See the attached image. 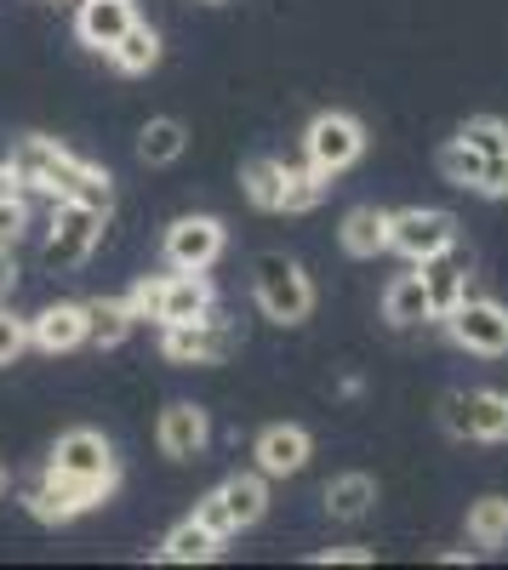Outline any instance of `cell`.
Instances as JSON below:
<instances>
[{
  "mask_svg": "<svg viewBox=\"0 0 508 570\" xmlns=\"http://www.w3.org/2000/svg\"><path fill=\"white\" fill-rule=\"evenodd\" d=\"M12 171L23 177V188H40V195H52V200H80L91 212L115 206L109 171L86 166L80 155H69L63 142H52V137H23L12 149Z\"/></svg>",
  "mask_w": 508,
  "mask_h": 570,
  "instance_id": "1",
  "label": "cell"
},
{
  "mask_svg": "<svg viewBox=\"0 0 508 570\" xmlns=\"http://www.w3.org/2000/svg\"><path fill=\"white\" fill-rule=\"evenodd\" d=\"M252 297H257L263 320H274V325H303L314 314V285H309L303 263H292L286 252H263L257 257Z\"/></svg>",
  "mask_w": 508,
  "mask_h": 570,
  "instance_id": "2",
  "label": "cell"
},
{
  "mask_svg": "<svg viewBox=\"0 0 508 570\" xmlns=\"http://www.w3.org/2000/svg\"><path fill=\"white\" fill-rule=\"evenodd\" d=\"M131 308H137V320L149 314V320H160V325H183V320L212 314L217 297H212V279H206L201 268H172V274H160V279L137 285Z\"/></svg>",
  "mask_w": 508,
  "mask_h": 570,
  "instance_id": "3",
  "label": "cell"
},
{
  "mask_svg": "<svg viewBox=\"0 0 508 570\" xmlns=\"http://www.w3.org/2000/svg\"><path fill=\"white\" fill-rule=\"evenodd\" d=\"M104 217L109 212H91L80 200H52V223H46V246H40V263L52 274H69L80 268L104 240Z\"/></svg>",
  "mask_w": 508,
  "mask_h": 570,
  "instance_id": "4",
  "label": "cell"
},
{
  "mask_svg": "<svg viewBox=\"0 0 508 570\" xmlns=\"http://www.w3.org/2000/svg\"><path fill=\"white\" fill-rule=\"evenodd\" d=\"M235 348H241V331L217 308L201 320H183V325H160V354L172 365H228Z\"/></svg>",
  "mask_w": 508,
  "mask_h": 570,
  "instance_id": "5",
  "label": "cell"
},
{
  "mask_svg": "<svg viewBox=\"0 0 508 570\" xmlns=\"http://www.w3.org/2000/svg\"><path fill=\"white\" fill-rule=\"evenodd\" d=\"M365 155V126L343 109H326V115H314L309 131H303V166L320 171V177H343L354 160Z\"/></svg>",
  "mask_w": 508,
  "mask_h": 570,
  "instance_id": "6",
  "label": "cell"
},
{
  "mask_svg": "<svg viewBox=\"0 0 508 570\" xmlns=\"http://www.w3.org/2000/svg\"><path fill=\"white\" fill-rule=\"evenodd\" d=\"M440 422L451 440H475V445H502L508 440V394L497 389H457L440 400Z\"/></svg>",
  "mask_w": 508,
  "mask_h": 570,
  "instance_id": "7",
  "label": "cell"
},
{
  "mask_svg": "<svg viewBox=\"0 0 508 570\" xmlns=\"http://www.w3.org/2000/svg\"><path fill=\"white\" fill-rule=\"evenodd\" d=\"M389 252H400L406 263H423V257L457 252V217L440 212V206L389 212Z\"/></svg>",
  "mask_w": 508,
  "mask_h": 570,
  "instance_id": "8",
  "label": "cell"
},
{
  "mask_svg": "<svg viewBox=\"0 0 508 570\" xmlns=\"http://www.w3.org/2000/svg\"><path fill=\"white\" fill-rule=\"evenodd\" d=\"M446 331L463 354H480V360H502L508 354V308L491 303V297H463L451 314H446Z\"/></svg>",
  "mask_w": 508,
  "mask_h": 570,
  "instance_id": "9",
  "label": "cell"
},
{
  "mask_svg": "<svg viewBox=\"0 0 508 570\" xmlns=\"http://www.w3.org/2000/svg\"><path fill=\"white\" fill-rule=\"evenodd\" d=\"M46 468L69 473V480H98V485H115L120 468H115V445L98 434V428H69V434H58L52 456H46Z\"/></svg>",
  "mask_w": 508,
  "mask_h": 570,
  "instance_id": "10",
  "label": "cell"
},
{
  "mask_svg": "<svg viewBox=\"0 0 508 570\" xmlns=\"http://www.w3.org/2000/svg\"><path fill=\"white\" fill-rule=\"evenodd\" d=\"M160 252H166V268H201V274H206V268L223 257V223L206 217V212L177 217V223L166 228Z\"/></svg>",
  "mask_w": 508,
  "mask_h": 570,
  "instance_id": "11",
  "label": "cell"
},
{
  "mask_svg": "<svg viewBox=\"0 0 508 570\" xmlns=\"http://www.w3.org/2000/svg\"><path fill=\"white\" fill-rule=\"evenodd\" d=\"M252 456H257L263 480H292V473L309 468L314 440H309V428H297V422H274V428H263V434L252 440Z\"/></svg>",
  "mask_w": 508,
  "mask_h": 570,
  "instance_id": "12",
  "label": "cell"
},
{
  "mask_svg": "<svg viewBox=\"0 0 508 570\" xmlns=\"http://www.w3.org/2000/svg\"><path fill=\"white\" fill-rule=\"evenodd\" d=\"M155 440H160V451H166L172 462H201V456H206V440H212V422H206L201 405L172 400V405L160 411V422H155Z\"/></svg>",
  "mask_w": 508,
  "mask_h": 570,
  "instance_id": "13",
  "label": "cell"
},
{
  "mask_svg": "<svg viewBox=\"0 0 508 570\" xmlns=\"http://www.w3.org/2000/svg\"><path fill=\"white\" fill-rule=\"evenodd\" d=\"M131 23H137L131 0H75V35H80V46H91V52H109Z\"/></svg>",
  "mask_w": 508,
  "mask_h": 570,
  "instance_id": "14",
  "label": "cell"
},
{
  "mask_svg": "<svg viewBox=\"0 0 508 570\" xmlns=\"http://www.w3.org/2000/svg\"><path fill=\"white\" fill-rule=\"evenodd\" d=\"M29 343L40 354H69L86 343V303H46L29 320Z\"/></svg>",
  "mask_w": 508,
  "mask_h": 570,
  "instance_id": "15",
  "label": "cell"
},
{
  "mask_svg": "<svg viewBox=\"0 0 508 570\" xmlns=\"http://www.w3.org/2000/svg\"><path fill=\"white\" fill-rule=\"evenodd\" d=\"M212 497L223 502V513H228V525H235V531L257 525V519L268 513V480H263V473H228Z\"/></svg>",
  "mask_w": 508,
  "mask_h": 570,
  "instance_id": "16",
  "label": "cell"
},
{
  "mask_svg": "<svg viewBox=\"0 0 508 570\" xmlns=\"http://www.w3.org/2000/svg\"><path fill=\"white\" fill-rule=\"evenodd\" d=\"M418 274H423V292H429V308H434V320H446L457 303L469 297V268L457 263L451 252H440V257H423V263H418Z\"/></svg>",
  "mask_w": 508,
  "mask_h": 570,
  "instance_id": "17",
  "label": "cell"
},
{
  "mask_svg": "<svg viewBox=\"0 0 508 570\" xmlns=\"http://www.w3.org/2000/svg\"><path fill=\"white\" fill-rule=\"evenodd\" d=\"M131 325H137L131 297H91V303H86V343L120 348V343L131 337Z\"/></svg>",
  "mask_w": 508,
  "mask_h": 570,
  "instance_id": "18",
  "label": "cell"
},
{
  "mask_svg": "<svg viewBox=\"0 0 508 570\" xmlns=\"http://www.w3.org/2000/svg\"><path fill=\"white\" fill-rule=\"evenodd\" d=\"M217 553H223V537H217V531H206L195 513L160 537V559H166V564H212Z\"/></svg>",
  "mask_w": 508,
  "mask_h": 570,
  "instance_id": "19",
  "label": "cell"
},
{
  "mask_svg": "<svg viewBox=\"0 0 508 570\" xmlns=\"http://www.w3.org/2000/svg\"><path fill=\"white\" fill-rule=\"evenodd\" d=\"M383 320H389L394 331H411V325H429V320H434L429 292H423V274L389 279V292H383Z\"/></svg>",
  "mask_w": 508,
  "mask_h": 570,
  "instance_id": "20",
  "label": "cell"
},
{
  "mask_svg": "<svg viewBox=\"0 0 508 570\" xmlns=\"http://www.w3.org/2000/svg\"><path fill=\"white\" fill-rule=\"evenodd\" d=\"M338 240H343L349 257H378V252H389V212H383V206H354V212L343 217V228H338Z\"/></svg>",
  "mask_w": 508,
  "mask_h": 570,
  "instance_id": "21",
  "label": "cell"
},
{
  "mask_svg": "<svg viewBox=\"0 0 508 570\" xmlns=\"http://www.w3.org/2000/svg\"><path fill=\"white\" fill-rule=\"evenodd\" d=\"M372 508H378V480H372V473H338V480L326 485V513L343 519V525L365 519Z\"/></svg>",
  "mask_w": 508,
  "mask_h": 570,
  "instance_id": "22",
  "label": "cell"
},
{
  "mask_svg": "<svg viewBox=\"0 0 508 570\" xmlns=\"http://www.w3.org/2000/svg\"><path fill=\"white\" fill-rule=\"evenodd\" d=\"M104 58H109L120 75H149V69L160 63V29H149L144 18H137V23H131V29L109 46Z\"/></svg>",
  "mask_w": 508,
  "mask_h": 570,
  "instance_id": "23",
  "label": "cell"
},
{
  "mask_svg": "<svg viewBox=\"0 0 508 570\" xmlns=\"http://www.w3.org/2000/svg\"><path fill=\"white\" fill-rule=\"evenodd\" d=\"M183 149H189V131H183V120H149L144 131H137V160L144 166H172L183 160Z\"/></svg>",
  "mask_w": 508,
  "mask_h": 570,
  "instance_id": "24",
  "label": "cell"
},
{
  "mask_svg": "<svg viewBox=\"0 0 508 570\" xmlns=\"http://www.w3.org/2000/svg\"><path fill=\"white\" fill-rule=\"evenodd\" d=\"M281 177H286V160H274V155H252L241 166V188H246V200L257 212H274L281 206Z\"/></svg>",
  "mask_w": 508,
  "mask_h": 570,
  "instance_id": "25",
  "label": "cell"
},
{
  "mask_svg": "<svg viewBox=\"0 0 508 570\" xmlns=\"http://www.w3.org/2000/svg\"><path fill=\"white\" fill-rule=\"evenodd\" d=\"M469 542L475 548H508V497L469 502Z\"/></svg>",
  "mask_w": 508,
  "mask_h": 570,
  "instance_id": "26",
  "label": "cell"
},
{
  "mask_svg": "<svg viewBox=\"0 0 508 570\" xmlns=\"http://www.w3.org/2000/svg\"><path fill=\"white\" fill-rule=\"evenodd\" d=\"M326 177H320V171H309V166H286V177H281V206H274V212H314L320 200H326Z\"/></svg>",
  "mask_w": 508,
  "mask_h": 570,
  "instance_id": "27",
  "label": "cell"
},
{
  "mask_svg": "<svg viewBox=\"0 0 508 570\" xmlns=\"http://www.w3.org/2000/svg\"><path fill=\"white\" fill-rule=\"evenodd\" d=\"M457 142H469L480 160H491V155H508V126L497 115H475V120L457 126Z\"/></svg>",
  "mask_w": 508,
  "mask_h": 570,
  "instance_id": "28",
  "label": "cell"
},
{
  "mask_svg": "<svg viewBox=\"0 0 508 570\" xmlns=\"http://www.w3.org/2000/svg\"><path fill=\"white\" fill-rule=\"evenodd\" d=\"M434 166H440V177H446L451 188H475V183H480V155L469 149V142H457V137L434 155Z\"/></svg>",
  "mask_w": 508,
  "mask_h": 570,
  "instance_id": "29",
  "label": "cell"
},
{
  "mask_svg": "<svg viewBox=\"0 0 508 570\" xmlns=\"http://www.w3.org/2000/svg\"><path fill=\"white\" fill-rule=\"evenodd\" d=\"M23 348H29V320H18V314L0 308V365H12Z\"/></svg>",
  "mask_w": 508,
  "mask_h": 570,
  "instance_id": "30",
  "label": "cell"
},
{
  "mask_svg": "<svg viewBox=\"0 0 508 570\" xmlns=\"http://www.w3.org/2000/svg\"><path fill=\"white\" fill-rule=\"evenodd\" d=\"M23 228H29V206H23V195L0 200V246H18V240H23Z\"/></svg>",
  "mask_w": 508,
  "mask_h": 570,
  "instance_id": "31",
  "label": "cell"
},
{
  "mask_svg": "<svg viewBox=\"0 0 508 570\" xmlns=\"http://www.w3.org/2000/svg\"><path fill=\"white\" fill-rule=\"evenodd\" d=\"M475 195H486V200H502V195H508V155L480 160V183H475Z\"/></svg>",
  "mask_w": 508,
  "mask_h": 570,
  "instance_id": "32",
  "label": "cell"
},
{
  "mask_svg": "<svg viewBox=\"0 0 508 570\" xmlns=\"http://www.w3.org/2000/svg\"><path fill=\"white\" fill-rule=\"evenodd\" d=\"M195 519H201V525H206V531H217L223 542H228V537H235V525H228V513H223V502H217L212 491H206V497L195 502Z\"/></svg>",
  "mask_w": 508,
  "mask_h": 570,
  "instance_id": "33",
  "label": "cell"
},
{
  "mask_svg": "<svg viewBox=\"0 0 508 570\" xmlns=\"http://www.w3.org/2000/svg\"><path fill=\"white\" fill-rule=\"evenodd\" d=\"M314 564H372V548H326L314 553Z\"/></svg>",
  "mask_w": 508,
  "mask_h": 570,
  "instance_id": "34",
  "label": "cell"
},
{
  "mask_svg": "<svg viewBox=\"0 0 508 570\" xmlns=\"http://www.w3.org/2000/svg\"><path fill=\"white\" fill-rule=\"evenodd\" d=\"M12 279H18V252H12V246H0V297L12 292Z\"/></svg>",
  "mask_w": 508,
  "mask_h": 570,
  "instance_id": "35",
  "label": "cell"
},
{
  "mask_svg": "<svg viewBox=\"0 0 508 570\" xmlns=\"http://www.w3.org/2000/svg\"><path fill=\"white\" fill-rule=\"evenodd\" d=\"M12 195H23V177L12 171V160H0V200H12Z\"/></svg>",
  "mask_w": 508,
  "mask_h": 570,
  "instance_id": "36",
  "label": "cell"
},
{
  "mask_svg": "<svg viewBox=\"0 0 508 570\" xmlns=\"http://www.w3.org/2000/svg\"><path fill=\"white\" fill-rule=\"evenodd\" d=\"M7 491H12V473H7V468H0V502H7Z\"/></svg>",
  "mask_w": 508,
  "mask_h": 570,
  "instance_id": "37",
  "label": "cell"
},
{
  "mask_svg": "<svg viewBox=\"0 0 508 570\" xmlns=\"http://www.w3.org/2000/svg\"><path fill=\"white\" fill-rule=\"evenodd\" d=\"M206 7H223V0H206Z\"/></svg>",
  "mask_w": 508,
  "mask_h": 570,
  "instance_id": "38",
  "label": "cell"
}]
</instances>
